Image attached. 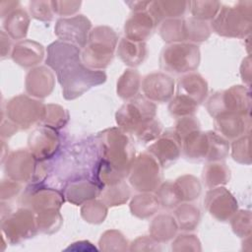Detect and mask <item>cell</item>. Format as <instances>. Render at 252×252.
<instances>
[{"label": "cell", "instance_id": "16", "mask_svg": "<svg viewBox=\"0 0 252 252\" xmlns=\"http://www.w3.org/2000/svg\"><path fill=\"white\" fill-rule=\"evenodd\" d=\"M31 12L32 16L39 20H51L52 19V5L51 2L35 1L30 4Z\"/></svg>", "mask_w": 252, "mask_h": 252}, {"label": "cell", "instance_id": "18", "mask_svg": "<svg viewBox=\"0 0 252 252\" xmlns=\"http://www.w3.org/2000/svg\"><path fill=\"white\" fill-rule=\"evenodd\" d=\"M172 196H178L177 195V192L176 191H173V193H172ZM171 202H172V204H176V201H175V199L173 198V197H171Z\"/></svg>", "mask_w": 252, "mask_h": 252}, {"label": "cell", "instance_id": "1", "mask_svg": "<svg viewBox=\"0 0 252 252\" xmlns=\"http://www.w3.org/2000/svg\"><path fill=\"white\" fill-rule=\"evenodd\" d=\"M47 50L46 64L56 71L66 98H75L91 87L105 81L104 73L92 71L80 62V51L76 46L56 41Z\"/></svg>", "mask_w": 252, "mask_h": 252}, {"label": "cell", "instance_id": "10", "mask_svg": "<svg viewBox=\"0 0 252 252\" xmlns=\"http://www.w3.org/2000/svg\"><path fill=\"white\" fill-rule=\"evenodd\" d=\"M29 22L28 14L22 9H16L8 14L4 22V28L12 37L22 38L27 33Z\"/></svg>", "mask_w": 252, "mask_h": 252}, {"label": "cell", "instance_id": "3", "mask_svg": "<svg viewBox=\"0 0 252 252\" xmlns=\"http://www.w3.org/2000/svg\"><path fill=\"white\" fill-rule=\"evenodd\" d=\"M154 115L155 105L145 98L138 97L121 107L117 113V123L131 129L139 127L138 133H140L149 126L146 122L151 120Z\"/></svg>", "mask_w": 252, "mask_h": 252}, {"label": "cell", "instance_id": "13", "mask_svg": "<svg viewBox=\"0 0 252 252\" xmlns=\"http://www.w3.org/2000/svg\"><path fill=\"white\" fill-rule=\"evenodd\" d=\"M202 78L199 75H190L183 78L182 81L179 82V89H183L185 92L191 94V98H195L196 101H202L207 94V85L206 82L201 83L197 87H195Z\"/></svg>", "mask_w": 252, "mask_h": 252}, {"label": "cell", "instance_id": "14", "mask_svg": "<svg viewBox=\"0 0 252 252\" xmlns=\"http://www.w3.org/2000/svg\"><path fill=\"white\" fill-rule=\"evenodd\" d=\"M191 5L192 14L197 20H207L213 19L219 12L220 4L219 2H209V1H194L189 2Z\"/></svg>", "mask_w": 252, "mask_h": 252}, {"label": "cell", "instance_id": "5", "mask_svg": "<svg viewBox=\"0 0 252 252\" xmlns=\"http://www.w3.org/2000/svg\"><path fill=\"white\" fill-rule=\"evenodd\" d=\"M91 28L90 21L83 15L57 21L55 32L57 35L65 40H72L81 46L87 41L88 32Z\"/></svg>", "mask_w": 252, "mask_h": 252}, {"label": "cell", "instance_id": "7", "mask_svg": "<svg viewBox=\"0 0 252 252\" xmlns=\"http://www.w3.org/2000/svg\"><path fill=\"white\" fill-rule=\"evenodd\" d=\"M155 26V20L148 13H137L133 15L125 25V32L130 40L139 41L146 38Z\"/></svg>", "mask_w": 252, "mask_h": 252}, {"label": "cell", "instance_id": "9", "mask_svg": "<svg viewBox=\"0 0 252 252\" xmlns=\"http://www.w3.org/2000/svg\"><path fill=\"white\" fill-rule=\"evenodd\" d=\"M188 2L180 1H155L149 5L151 16L155 21L167 17H178L185 12Z\"/></svg>", "mask_w": 252, "mask_h": 252}, {"label": "cell", "instance_id": "4", "mask_svg": "<svg viewBox=\"0 0 252 252\" xmlns=\"http://www.w3.org/2000/svg\"><path fill=\"white\" fill-rule=\"evenodd\" d=\"M246 3L239 2L236 7H222L212 25L217 32L226 35H229L230 32H236V35L238 32H242L245 18L250 19V16H244V14H250L248 10L244 12Z\"/></svg>", "mask_w": 252, "mask_h": 252}, {"label": "cell", "instance_id": "2", "mask_svg": "<svg viewBox=\"0 0 252 252\" xmlns=\"http://www.w3.org/2000/svg\"><path fill=\"white\" fill-rule=\"evenodd\" d=\"M199 63V49L191 44H175L164 48L161 66L170 72L182 73L194 69Z\"/></svg>", "mask_w": 252, "mask_h": 252}, {"label": "cell", "instance_id": "6", "mask_svg": "<svg viewBox=\"0 0 252 252\" xmlns=\"http://www.w3.org/2000/svg\"><path fill=\"white\" fill-rule=\"evenodd\" d=\"M143 89L147 97L163 101L171 96L173 92V82L166 75L160 73L152 74L146 77Z\"/></svg>", "mask_w": 252, "mask_h": 252}, {"label": "cell", "instance_id": "12", "mask_svg": "<svg viewBox=\"0 0 252 252\" xmlns=\"http://www.w3.org/2000/svg\"><path fill=\"white\" fill-rule=\"evenodd\" d=\"M175 142L169 138L161 139L151 147V152L157 156L161 163L166 164L178 157V148Z\"/></svg>", "mask_w": 252, "mask_h": 252}, {"label": "cell", "instance_id": "15", "mask_svg": "<svg viewBox=\"0 0 252 252\" xmlns=\"http://www.w3.org/2000/svg\"><path fill=\"white\" fill-rule=\"evenodd\" d=\"M170 111L174 114L184 115L194 112L196 109V101L188 96L179 94L170 104Z\"/></svg>", "mask_w": 252, "mask_h": 252}, {"label": "cell", "instance_id": "8", "mask_svg": "<svg viewBox=\"0 0 252 252\" xmlns=\"http://www.w3.org/2000/svg\"><path fill=\"white\" fill-rule=\"evenodd\" d=\"M43 53L41 45L33 41H21L15 45L12 56L14 60L22 66H32L41 60Z\"/></svg>", "mask_w": 252, "mask_h": 252}, {"label": "cell", "instance_id": "11", "mask_svg": "<svg viewBox=\"0 0 252 252\" xmlns=\"http://www.w3.org/2000/svg\"><path fill=\"white\" fill-rule=\"evenodd\" d=\"M144 43H136L130 39L124 38L120 42L118 48L121 59L129 65H138L143 61L146 54V48Z\"/></svg>", "mask_w": 252, "mask_h": 252}, {"label": "cell", "instance_id": "17", "mask_svg": "<svg viewBox=\"0 0 252 252\" xmlns=\"http://www.w3.org/2000/svg\"><path fill=\"white\" fill-rule=\"evenodd\" d=\"M127 4L130 5L131 9L136 10V11H141V10L147 8L151 4V2H129Z\"/></svg>", "mask_w": 252, "mask_h": 252}]
</instances>
